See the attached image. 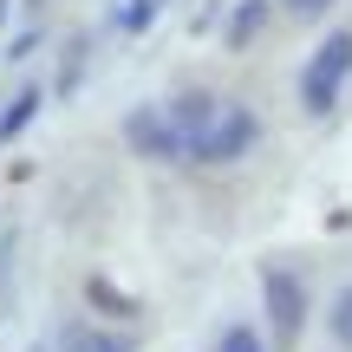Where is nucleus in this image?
<instances>
[{"instance_id":"nucleus-1","label":"nucleus","mask_w":352,"mask_h":352,"mask_svg":"<svg viewBox=\"0 0 352 352\" xmlns=\"http://www.w3.org/2000/svg\"><path fill=\"white\" fill-rule=\"evenodd\" d=\"M346 78H352V26L327 33L314 52H307V72H300V111H307V118H327L333 104H340Z\"/></svg>"},{"instance_id":"nucleus-2","label":"nucleus","mask_w":352,"mask_h":352,"mask_svg":"<svg viewBox=\"0 0 352 352\" xmlns=\"http://www.w3.org/2000/svg\"><path fill=\"white\" fill-rule=\"evenodd\" d=\"M254 138H261V118H254L248 104H222L215 124L183 144V157H196V164H235V157L254 151Z\"/></svg>"},{"instance_id":"nucleus-3","label":"nucleus","mask_w":352,"mask_h":352,"mask_svg":"<svg viewBox=\"0 0 352 352\" xmlns=\"http://www.w3.org/2000/svg\"><path fill=\"white\" fill-rule=\"evenodd\" d=\"M261 294H267V327H274V340L294 346L300 327H307V280L294 274V267H261Z\"/></svg>"},{"instance_id":"nucleus-4","label":"nucleus","mask_w":352,"mask_h":352,"mask_svg":"<svg viewBox=\"0 0 352 352\" xmlns=\"http://www.w3.org/2000/svg\"><path fill=\"white\" fill-rule=\"evenodd\" d=\"M124 144L138 157H157V164H176V157H183V138L170 131L164 104H138V111L124 118Z\"/></svg>"},{"instance_id":"nucleus-5","label":"nucleus","mask_w":352,"mask_h":352,"mask_svg":"<svg viewBox=\"0 0 352 352\" xmlns=\"http://www.w3.org/2000/svg\"><path fill=\"white\" fill-rule=\"evenodd\" d=\"M215 111H222V98H215V91H183V98H170L164 104V118H170V131L176 138H202V131L215 124Z\"/></svg>"},{"instance_id":"nucleus-6","label":"nucleus","mask_w":352,"mask_h":352,"mask_svg":"<svg viewBox=\"0 0 352 352\" xmlns=\"http://www.w3.org/2000/svg\"><path fill=\"white\" fill-rule=\"evenodd\" d=\"M39 104H46V91H39V85H26L20 98H13L7 111H0V144H13V138H20V131L39 118Z\"/></svg>"},{"instance_id":"nucleus-7","label":"nucleus","mask_w":352,"mask_h":352,"mask_svg":"<svg viewBox=\"0 0 352 352\" xmlns=\"http://www.w3.org/2000/svg\"><path fill=\"white\" fill-rule=\"evenodd\" d=\"M261 26H267V0H241V7H235V20H228V52H248V39L254 33H261Z\"/></svg>"},{"instance_id":"nucleus-8","label":"nucleus","mask_w":352,"mask_h":352,"mask_svg":"<svg viewBox=\"0 0 352 352\" xmlns=\"http://www.w3.org/2000/svg\"><path fill=\"white\" fill-rule=\"evenodd\" d=\"M59 352H138V346H131V333H98V327H72Z\"/></svg>"},{"instance_id":"nucleus-9","label":"nucleus","mask_w":352,"mask_h":352,"mask_svg":"<svg viewBox=\"0 0 352 352\" xmlns=\"http://www.w3.org/2000/svg\"><path fill=\"white\" fill-rule=\"evenodd\" d=\"M85 300H91V307H104V314H118V320H138V314H144V307L131 300V294H118L104 274H91V280H85Z\"/></svg>"},{"instance_id":"nucleus-10","label":"nucleus","mask_w":352,"mask_h":352,"mask_svg":"<svg viewBox=\"0 0 352 352\" xmlns=\"http://www.w3.org/2000/svg\"><path fill=\"white\" fill-rule=\"evenodd\" d=\"M327 320H333V340L352 352V287H340V300H333V314H327Z\"/></svg>"},{"instance_id":"nucleus-11","label":"nucleus","mask_w":352,"mask_h":352,"mask_svg":"<svg viewBox=\"0 0 352 352\" xmlns=\"http://www.w3.org/2000/svg\"><path fill=\"white\" fill-rule=\"evenodd\" d=\"M215 352H267V346L254 340V327H228V333H222V346H215Z\"/></svg>"},{"instance_id":"nucleus-12","label":"nucleus","mask_w":352,"mask_h":352,"mask_svg":"<svg viewBox=\"0 0 352 352\" xmlns=\"http://www.w3.org/2000/svg\"><path fill=\"white\" fill-rule=\"evenodd\" d=\"M157 13H164V0H131V7H124V26H131V33H144Z\"/></svg>"},{"instance_id":"nucleus-13","label":"nucleus","mask_w":352,"mask_h":352,"mask_svg":"<svg viewBox=\"0 0 352 352\" xmlns=\"http://www.w3.org/2000/svg\"><path fill=\"white\" fill-rule=\"evenodd\" d=\"M280 7H287V13H327L333 0H280Z\"/></svg>"}]
</instances>
